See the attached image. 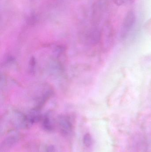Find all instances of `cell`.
I'll use <instances>...</instances> for the list:
<instances>
[{"label":"cell","instance_id":"obj_5","mask_svg":"<svg viewBox=\"0 0 151 152\" xmlns=\"http://www.w3.org/2000/svg\"><path fill=\"white\" fill-rule=\"evenodd\" d=\"M83 145L87 148H90L93 145V140L92 136L89 133L84 134L82 139Z\"/></svg>","mask_w":151,"mask_h":152},{"label":"cell","instance_id":"obj_1","mask_svg":"<svg viewBox=\"0 0 151 152\" xmlns=\"http://www.w3.org/2000/svg\"><path fill=\"white\" fill-rule=\"evenodd\" d=\"M136 21L135 13L132 11H130L126 14L124 18L121 30V37L126 38L129 32L132 30Z\"/></svg>","mask_w":151,"mask_h":152},{"label":"cell","instance_id":"obj_3","mask_svg":"<svg viewBox=\"0 0 151 152\" xmlns=\"http://www.w3.org/2000/svg\"><path fill=\"white\" fill-rule=\"evenodd\" d=\"M59 127L61 134L67 136L72 134L73 131V126L69 119L66 117H63L59 119Z\"/></svg>","mask_w":151,"mask_h":152},{"label":"cell","instance_id":"obj_6","mask_svg":"<svg viewBox=\"0 0 151 152\" xmlns=\"http://www.w3.org/2000/svg\"><path fill=\"white\" fill-rule=\"evenodd\" d=\"M134 0H113L114 3L118 6L126 5L132 2Z\"/></svg>","mask_w":151,"mask_h":152},{"label":"cell","instance_id":"obj_2","mask_svg":"<svg viewBox=\"0 0 151 152\" xmlns=\"http://www.w3.org/2000/svg\"><path fill=\"white\" fill-rule=\"evenodd\" d=\"M20 139V135L17 132L10 133L4 139L1 145V152H5L17 144Z\"/></svg>","mask_w":151,"mask_h":152},{"label":"cell","instance_id":"obj_4","mask_svg":"<svg viewBox=\"0 0 151 152\" xmlns=\"http://www.w3.org/2000/svg\"><path fill=\"white\" fill-rule=\"evenodd\" d=\"M43 126L46 131L51 132L53 130V125L48 116H45L43 122Z\"/></svg>","mask_w":151,"mask_h":152}]
</instances>
